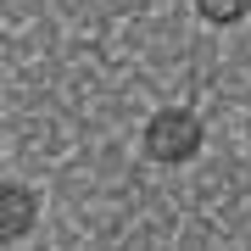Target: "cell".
<instances>
[{
	"mask_svg": "<svg viewBox=\"0 0 251 251\" xmlns=\"http://www.w3.org/2000/svg\"><path fill=\"white\" fill-rule=\"evenodd\" d=\"M201 145H206V123L196 106H156L140 128V151L156 168H184L201 156Z\"/></svg>",
	"mask_w": 251,
	"mask_h": 251,
	"instance_id": "cell-1",
	"label": "cell"
},
{
	"mask_svg": "<svg viewBox=\"0 0 251 251\" xmlns=\"http://www.w3.org/2000/svg\"><path fill=\"white\" fill-rule=\"evenodd\" d=\"M34 224H39V190L23 179H6L0 184V240L17 246L34 234Z\"/></svg>",
	"mask_w": 251,
	"mask_h": 251,
	"instance_id": "cell-2",
	"label": "cell"
},
{
	"mask_svg": "<svg viewBox=\"0 0 251 251\" xmlns=\"http://www.w3.org/2000/svg\"><path fill=\"white\" fill-rule=\"evenodd\" d=\"M196 17L212 23V28H234L251 17V0H196Z\"/></svg>",
	"mask_w": 251,
	"mask_h": 251,
	"instance_id": "cell-3",
	"label": "cell"
},
{
	"mask_svg": "<svg viewBox=\"0 0 251 251\" xmlns=\"http://www.w3.org/2000/svg\"><path fill=\"white\" fill-rule=\"evenodd\" d=\"M246 140H251V117H246Z\"/></svg>",
	"mask_w": 251,
	"mask_h": 251,
	"instance_id": "cell-4",
	"label": "cell"
}]
</instances>
